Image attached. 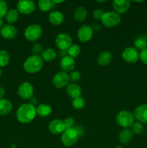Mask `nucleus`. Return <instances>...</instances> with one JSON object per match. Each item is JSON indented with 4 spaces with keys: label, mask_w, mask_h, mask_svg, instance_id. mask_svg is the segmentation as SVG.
Instances as JSON below:
<instances>
[{
    "label": "nucleus",
    "mask_w": 147,
    "mask_h": 148,
    "mask_svg": "<svg viewBox=\"0 0 147 148\" xmlns=\"http://www.w3.org/2000/svg\"><path fill=\"white\" fill-rule=\"evenodd\" d=\"M100 20L105 27L110 28V27L118 25L120 23V14L114 11L107 12H104Z\"/></svg>",
    "instance_id": "obj_4"
},
{
    "label": "nucleus",
    "mask_w": 147,
    "mask_h": 148,
    "mask_svg": "<svg viewBox=\"0 0 147 148\" xmlns=\"http://www.w3.org/2000/svg\"><path fill=\"white\" fill-rule=\"evenodd\" d=\"M133 116L137 121L147 124V104L138 106L133 111Z\"/></svg>",
    "instance_id": "obj_14"
},
{
    "label": "nucleus",
    "mask_w": 147,
    "mask_h": 148,
    "mask_svg": "<svg viewBox=\"0 0 147 148\" xmlns=\"http://www.w3.org/2000/svg\"><path fill=\"white\" fill-rule=\"evenodd\" d=\"M43 47L39 43H35L32 47V52L34 55H39L40 56V54L43 53Z\"/></svg>",
    "instance_id": "obj_35"
},
{
    "label": "nucleus",
    "mask_w": 147,
    "mask_h": 148,
    "mask_svg": "<svg viewBox=\"0 0 147 148\" xmlns=\"http://www.w3.org/2000/svg\"><path fill=\"white\" fill-rule=\"evenodd\" d=\"M78 139L79 136L74 127L66 130V131L61 135V142L66 147H71L77 143Z\"/></svg>",
    "instance_id": "obj_6"
},
{
    "label": "nucleus",
    "mask_w": 147,
    "mask_h": 148,
    "mask_svg": "<svg viewBox=\"0 0 147 148\" xmlns=\"http://www.w3.org/2000/svg\"><path fill=\"white\" fill-rule=\"evenodd\" d=\"M74 130H76V132H77L79 137L84 136V129L83 127L78 125L74 127Z\"/></svg>",
    "instance_id": "obj_39"
},
{
    "label": "nucleus",
    "mask_w": 147,
    "mask_h": 148,
    "mask_svg": "<svg viewBox=\"0 0 147 148\" xmlns=\"http://www.w3.org/2000/svg\"><path fill=\"white\" fill-rule=\"evenodd\" d=\"M37 6L40 11L45 12L50 11L51 9L56 7V4L53 2V1L50 0H40L37 3Z\"/></svg>",
    "instance_id": "obj_26"
},
{
    "label": "nucleus",
    "mask_w": 147,
    "mask_h": 148,
    "mask_svg": "<svg viewBox=\"0 0 147 148\" xmlns=\"http://www.w3.org/2000/svg\"><path fill=\"white\" fill-rule=\"evenodd\" d=\"M35 4L31 0H20L17 2V10L24 14H30L35 10Z\"/></svg>",
    "instance_id": "obj_10"
},
{
    "label": "nucleus",
    "mask_w": 147,
    "mask_h": 148,
    "mask_svg": "<svg viewBox=\"0 0 147 148\" xmlns=\"http://www.w3.org/2000/svg\"><path fill=\"white\" fill-rule=\"evenodd\" d=\"M66 90L67 95L73 99L77 98V97H80L82 94V89L80 85L74 83V82L69 84L66 86Z\"/></svg>",
    "instance_id": "obj_18"
},
{
    "label": "nucleus",
    "mask_w": 147,
    "mask_h": 148,
    "mask_svg": "<svg viewBox=\"0 0 147 148\" xmlns=\"http://www.w3.org/2000/svg\"><path fill=\"white\" fill-rule=\"evenodd\" d=\"M100 27L101 25L99 23H95V24H93V25L92 26V30H93V31H98V30H99Z\"/></svg>",
    "instance_id": "obj_40"
},
{
    "label": "nucleus",
    "mask_w": 147,
    "mask_h": 148,
    "mask_svg": "<svg viewBox=\"0 0 147 148\" xmlns=\"http://www.w3.org/2000/svg\"><path fill=\"white\" fill-rule=\"evenodd\" d=\"M3 23H4V22H3V20H2V18H1V17H0V30H1V29L3 27Z\"/></svg>",
    "instance_id": "obj_43"
},
{
    "label": "nucleus",
    "mask_w": 147,
    "mask_h": 148,
    "mask_svg": "<svg viewBox=\"0 0 147 148\" xmlns=\"http://www.w3.org/2000/svg\"><path fill=\"white\" fill-rule=\"evenodd\" d=\"M87 16V10L83 6H79L75 9L74 12V17L75 20L79 23H82L86 19Z\"/></svg>",
    "instance_id": "obj_22"
},
{
    "label": "nucleus",
    "mask_w": 147,
    "mask_h": 148,
    "mask_svg": "<svg viewBox=\"0 0 147 148\" xmlns=\"http://www.w3.org/2000/svg\"><path fill=\"white\" fill-rule=\"evenodd\" d=\"M134 46L137 50H144L147 48V35H141L134 40Z\"/></svg>",
    "instance_id": "obj_25"
},
{
    "label": "nucleus",
    "mask_w": 147,
    "mask_h": 148,
    "mask_svg": "<svg viewBox=\"0 0 147 148\" xmlns=\"http://www.w3.org/2000/svg\"><path fill=\"white\" fill-rule=\"evenodd\" d=\"M42 27L41 26L37 24L30 25L25 28L24 32V35L25 38L29 41H36L40 38L42 35Z\"/></svg>",
    "instance_id": "obj_5"
},
{
    "label": "nucleus",
    "mask_w": 147,
    "mask_h": 148,
    "mask_svg": "<svg viewBox=\"0 0 147 148\" xmlns=\"http://www.w3.org/2000/svg\"><path fill=\"white\" fill-rule=\"evenodd\" d=\"M94 31L92 27L88 25H83L77 31V38L82 43L89 41L93 36Z\"/></svg>",
    "instance_id": "obj_11"
},
{
    "label": "nucleus",
    "mask_w": 147,
    "mask_h": 148,
    "mask_svg": "<svg viewBox=\"0 0 147 148\" xmlns=\"http://www.w3.org/2000/svg\"><path fill=\"white\" fill-rule=\"evenodd\" d=\"M48 20L53 25H60L63 23L64 15L60 11H52L48 14Z\"/></svg>",
    "instance_id": "obj_19"
},
{
    "label": "nucleus",
    "mask_w": 147,
    "mask_h": 148,
    "mask_svg": "<svg viewBox=\"0 0 147 148\" xmlns=\"http://www.w3.org/2000/svg\"><path fill=\"white\" fill-rule=\"evenodd\" d=\"M131 131H132L133 134L140 135L144 132V127L142 123L139 122V121H134L133 125L131 126Z\"/></svg>",
    "instance_id": "obj_31"
},
{
    "label": "nucleus",
    "mask_w": 147,
    "mask_h": 148,
    "mask_svg": "<svg viewBox=\"0 0 147 148\" xmlns=\"http://www.w3.org/2000/svg\"><path fill=\"white\" fill-rule=\"evenodd\" d=\"M37 114L40 117H47L52 113V108L50 106L46 103H41L36 108Z\"/></svg>",
    "instance_id": "obj_24"
},
{
    "label": "nucleus",
    "mask_w": 147,
    "mask_h": 148,
    "mask_svg": "<svg viewBox=\"0 0 147 148\" xmlns=\"http://www.w3.org/2000/svg\"><path fill=\"white\" fill-rule=\"evenodd\" d=\"M56 46L60 51H67L72 45V38L70 35L66 33H59L55 40Z\"/></svg>",
    "instance_id": "obj_7"
},
{
    "label": "nucleus",
    "mask_w": 147,
    "mask_h": 148,
    "mask_svg": "<svg viewBox=\"0 0 147 148\" xmlns=\"http://www.w3.org/2000/svg\"><path fill=\"white\" fill-rule=\"evenodd\" d=\"M4 95H5V90H4V88L0 86V99H2Z\"/></svg>",
    "instance_id": "obj_41"
},
{
    "label": "nucleus",
    "mask_w": 147,
    "mask_h": 148,
    "mask_svg": "<svg viewBox=\"0 0 147 148\" xmlns=\"http://www.w3.org/2000/svg\"><path fill=\"white\" fill-rule=\"evenodd\" d=\"M29 100H30V103H29L32 104V105L33 106H35V104H37V101L35 98H34V97H32V98Z\"/></svg>",
    "instance_id": "obj_42"
},
{
    "label": "nucleus",
    "mask_w": 147,
    "mask_h": 148,
    "mask_svg": "<svg viewBox=\"0 0 147 148\" xmlns=\"http://www.w3.org/2000/svg\"><path fill=\"white\" fill-rule=\"evenodd\" d=\"M140 53L134 47H127L122 51V58L128 64H134L139 60Z\"/></svg>",
    "instance_id": "obj_8"
},
{
    "label": "nucleus",
    "mask_w": 147,
    "mask_h": 148,
    "mask_svg": "<svg viewBox=\"0 0 147 148\" xmlns=\"http://www.w3.org/2000/svg\"><path fill=\"white\" fill-rule=\"evenodd\" d=\"M44 61L39 55H31L26 59L23 64V68L27 73L34 74L40 72L43 67Z\"/></svg>",
    "instance_id": "obj_2"
},
{
    "label": "nucleus",
    "mask_w": 147,
    "mask_h": 148,
    "mask_svg": "<svg viewBox=\"0 0 147 148\" xmlns=\"http://www.w3.org/2000/svg\"><path fill=\"white\" fill-rule=\"evenodd\" d=\"M10 60V56L5 50H0V67L6 66Z\"/></svg>",
    "instance_id": "obj_29"
},
{
    "label": "nucleus",
    "mask_w": 147,
    "mask_h": 148,
    "mask_svg": "<svg viewBox=\"0 0 147 148\" xmlns=\"http://www.w3.org/2000/svg\"><path fill=\"white\" fill-rule=\"evenodd\" d=\"M69 82H70L69 75H68V73L63 72V71H61V72L56 73L52 79L53 85L59 89L67 86Z\"/></svg>",
    "instance_id": "obj_9"
},
{
    "label": "nucleus",
    "mask_w": 147,
    "mask_h": 148,
    "mask_svg": "<svg viewBox=\"0 0 147 148\" xmlns=\"http://www.w3.org/2000/svg\"><path fill=\"white\" fill-rule=\"evenodd\" d=\"M114 148H123L122 147H121V146H117V147H114Z\"/></svg>",
    "instance_id": "obj_44"
},
{
    "label": "nucleus",
    "mask_w": 147,
    "mask_h": 148,
    "mask_svg": "<svg viewBox=\"0 0 147 148\" xmlns=\"http://www.w3.org/2000/svg\"><path fill=\"white\" fill-rule=\"evenodd\" d=\"M69 75V79H70V81H71L73 82H78L81 79V77H82L80 72H77V71H72Z\"/></svg>",
    "instance_id": "obj_34"
},
{
    "label": "nucleus",
    "mask_w": 147,
    "mask_h": 148,
    "mask_svg": "<svg viewBox=\"0 0 147 148\" xmlns=\"http://www.w3.org/2000/svg\"><path fill=\"white\" fill-rule=\"evenodd\" d=\"M63 123H64L66 130H68V129H71L73 128L74 125L75 124V119L74 118H72V117H68V118H66L63 121Z\"/></svg>",
    "instance_id": "obj_36"
},
{
    "label": "nucleus",
    "mask_w": 147,
    "mask_h": 148,
    "mask_svg": "<svg viewBox=\"0 0 147 148\" xmlns=\"http://www.w3.org/2000/svg\"><path fill=\"white\" fill-rule=\"evenodd\" d=\"M36 115V107L30 103H24L20 106L16 113L17 119L22 124L30 123L34 120Z\"/></svg>",
    "instance_id": "obj_1"
},
{
    "label": "nucleus",
    "mask_w": 147,
    "mask_h": 148,
    "mask_svg": "<svg viewBox=\"0 0 147 148\" xmlns=\"http://www.w3.org/2000/svg\"><path fill=\"white\" fill-rule=\"evenodd\" d=\"M131 1L129 0H114L112 1V7L115 12L119 14H124L129 10Z\"/></svg>",
    "instance_id": "obj_15"
},
{
    "label": "nucleus",
    "mask_w": 147,
    "mask_h": 148,
    "mask_svg": "<svg viewBox=\"0 0 147 148\" xmlns=\"http://www.w3.org/2000/svg\"><path fill=\"white\" fill-rule=\"evenodd\" d=\"M104 14V11L102 9H95L93 12V16L97 20H101L102 15Z\"/></svg>",
    "instance_id": "obj_38"
},
{
    "label": "nucleus",
    "mask_w": 147,
    "mask_h": 148,
    "mask_svg": "<svg viewBox=\"0 0 147 148\" xmlns=\"http://www.w3.org/2000/svg\"><path fill=\"white\" fill-rule=\"evenodd\" d=\"M133 134L129 129H123L118 135V140L122 144L127 145L132 140Z\"/></svg>",
    "instance_id": "obj_21"
},
{
    "label": "nucleus",
    "mask_w": 147,
    "mask_h": 148,
    "mask_svg": "<svg viewBox=\"0 0 147 148\" xmlns=\"http://www.w3.org/2000/svg\"><path fill=\"white\" fill-rule=\"evenodd\" d=\"M34 88L33 86L28 82H24L20 85L18 88V95L24 100L30 99L33 97Z\"/></svg>",
    "instance_id": "obj_12"
},
{
    "label": "nucleus",
    "mask_w": 147,
    "mask_h": 148,
    "mask_svg": "<svg viewBox=\"0 0 147 148\" xmlns=\"http://www.w3.org/2000/svg\"><path fill=\"white\" fill-rule=\"evenodd\" d=\"M7 12H8L7 3L2 0H0V17L2 18L3 17L6 16Z\"/></svg>",
    "instance_id": "obj_33"
},
{
    "label": "nucleus",
    "mask_w": 147,
    "mask_h": 148,
    "mask_svg": "<svg viewBox=\"0 0 147 148\" xmlns=\"http://www.w3.org/2000/svg\"><path fill=\"white\" fill-rule=\"evenodd\" d=\"M60 67L63 72H72L75 67V60L69 56L61 58L60 62Z\"/></svg>",
    "instance_id": "obj_16"
},
{
    "label": "nucleus",
    "mask_w": 147,
    "mask_h": 148,
    "mask_svg": "<svg viewBox=\"0 0 147 148\" xmlns=\"http://www.w3.org/2000/svg\"><path fill=\"white\" fill-rule=\"evenodd\" d=\"M139 53V59H141V61L144 64L147 65V48L144 49V50L141 51V52H140Z\"/></svg>",
    "instance_id": "obj_37"
},
{
    "label": "nucleus",
    "mask_w": 147,
    "mask_h": 148,
    "mask_svg": "<svg viewBox=\"0 0 147 148\" xmlns=\"http://www.w3.org/2000/svg\"><path fill=\"white\" fill-rule=\"evenodd\" d=\"M12 104L7 99H0V116H6L11 112Z\"/></svg>",
    "instance_id": "obj_23"
},
{
    "label": "nucleus",
    "mask_w": 147,
    "mask_h": 148,
    "mask_svg": "<svg viewBox=\"0 0 147 148\" xmlns=\"http://www.w3.org/2000/svg\"><path fill=\"white\" fill-rule=\"evenodd\" d=\"M85 105V101L82 96L74 98L72 101V106L75 109H82Z\"/></svg>",
    "instance_id": "obj_32"
},
{
    "label": "nucleus",
    "mask_w": 147,
    "mask_h": 148,
    "mask_svg": "<svg viewBox=\"0 0 147 148\" xmlns=\"http://www.w3.org/2000/svg\"><path fill=\"white\" fill-rule=\"evenodd\" d=\"M133 114L130 111L123 110L120 111L116 116V122L120 127L123 129H128L131 127L134 123Z\"/></svg>",
    "instance_id": "obj_3"
},
{
    "label": "nucleus",
    "mask_w": 147,
    "mask_h": 148,
    "mask_svg": "<svg viewBox=\"0 0 147 148\" xmlns=\"http://www.w3.org/2000/svg\"><path fill=\"white\" fill-rule=\"evenodd\" d=\"M146 131H147V126H146Z\"/></svg>",
    "instance_id": "obj_46"
},
{
    "label": "nucleus",
    "mask_w": 147,
    "mask_h": 148,
    "mask_svg": "<svg viewBox=\"0 0 147 148\" xmlns=\"http://www.w3.org/2000/svg\"><path fill=\"white\" fill-rule=\"evenodd\" d=\"M68 56L74 59L76 58L81 53V49L77 44H72L71 46L67 50Z\"/></svg>",
    "instance_id": "obj_30"
},
{
    "label": "nucleus",
    "mask_w": 147,
    "mask_h": 148,
    "mask_svg": "<svg viewBox=\"0 0 147 148\" xmlns=\"http://www.w3.org/2000/svg\"><path fill=\"white\" fill-rule=\"evenodd\" d=\"M6 20L9 25H12L13 23H16L18 20L19 17V12L16 9H11L7 12L6 14Z\"/></svg>",
    "instance_id": "obj_28"
},
{
    "label": "nucleus",
    "mask_w": 147,
    "mask_h": 148,
    "mask_svg": "<svg viewBox=\"0 0 147 148\" xmlns=\"http://www.w3.org/2000/svg\"><path fill=\"white\" fill-rule=\"evenodd\" d=\"M49 132L53 134H63L66 131V127L63 121L61 119H53L48 124Z\"/></svg>",
    "instance_id": "obj_13"
},
{
    "label": "nucleus",
    "mask_w": 147,
    "mask_h": 148,
    "mask_svg": "<svg viewBox=\"0 0 147 148\" xmlns=\"http://www.w3.org/2000/svg\"><path fill=\"white\" fill-rule=\"evenodd\" d=\"M1 75V67H0V76Z\"/></svg>",
    "instance_id": "obj_45"
},
{
    "label": "nucleus",
    "mask_w": 147,
    "mask_h": 148,
    "mask_svg": "<svg viewBox=\"0 0 147 148\" xmlns=\"http://www.w3.org/2000/svg\"><path fill=\"white\" fill-rule=\"evenodd\" d=\"M1 36L5 39H13L17 36V30L12 25H6L0 30Z\"/></svg>",
    "instance_id": "obj_17"
},
{
    "label": "nucleus",
    "mask_w": 147,
    "mask_h": 148,
    "mask_svg": "<svg viewBox=\"0 0 147 148\" xmlns=\"http://www.w3.org/2000/svg\"><path fill=\"white\" fill-rule=\"evenodd\" d=\"M41 57L44 62H52L56 58V52L53 49H45L41 53Z\"/></svg>",
    "instance_id": "obj_27"
},
{
    "label": "nucleus",
    "mask_w": 147,
    "mask_h": 148,
    "mask_svg": "<svg viewBox=\"0 0 147 148\" xmlns=\"http://www.w3.org/2000/svg\"><path fill=\"white\" fill-rule=\"evenodd\" d=\"M112 58V55L110 52L108 51H103L98 55L97 58V62L98 64L100 66H107L111 62Z\"/></svg>",
    "instance_id": "obj_20"
}]
</instances>
